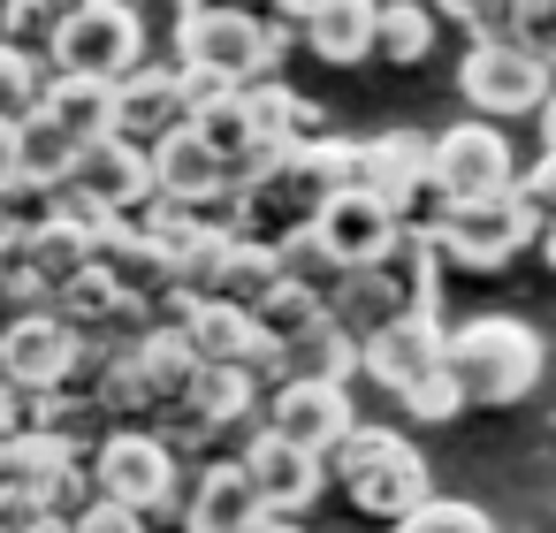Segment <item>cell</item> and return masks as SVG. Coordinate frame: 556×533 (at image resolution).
<instances>
[{"mask_svg":"<svg viewBox=\"0 0 556 533\" xmlns=\"http://www.w3.org/2000/svg\"><path fill=\"white\" fill-rule=\"evenodd\" d=\"M320 465H328V487H336L366 525H381V533H396L419 503H434V472H427L419 442H412L404 427H389V419H358Z\"/></svg>","mask_w":556,"mask_h":533,"instance_id":"obj_1","label":"cell"},{"mask_svg":"<svg viewBox=\"0 0 556 533\" xmlns=\"http://www.w3.org/2000/svg\"><path fill=\"white\" fill-rule=\"evenodd\" d=\"M442 366L465 381V396L480 411H503V404H526L548 373V343L533 320L518 313H465L450 320V343H442Z\"/></svg>","mask_w":556,"mask_h":533,"instance_id":"obj_2","label":"cell"},{"mask_svg":"<svg viewBox=\"0 0 556 533\" xmlns=\"http://www.w3.org/2000/svg\"><path fill=\"white\" fill-rule=\"evenodd\" d=\"M290 47H298L290 24H267V16H244V9L176 16V69H191V77H206V85H222V92L267 85Z\"/></svg>","mask_w":556,"mask_h":533,"instance_id":"obj_3","label":"cell"},{"mask_svg":"<svg viewBox=\"0 0 556 533\" xmlns=\"http://www.w3.org/2000/svg\"><path fill=\"white\" fill-rule=\"evenodd\" d=\"M92 487L123 510H138L153 533H176L184 525V495H191V472L184 457L153 434V427H108V442L92 449Z\"/></svg>","mask_w":556,"mask_h":533,"instance_id":"obj_4","label":"cell"},{"mask_svg":"<svg viewBox=\"0 0 556 533\" xmlns=\"http://www.w3.org/2000/svg\"><path fill=\"white\" fill-rule=\"evenodd\" d=\"M518 176H526V168H518V145H510V130H503V123L465 115V123L434 130V145H427V199H434V214L510 199V191H518Z\"/></svg>","mask_w":556,"mask_h":533,"instance_id":"obj_5","label":"cell"},{"mask_svg":"<svg viewBox=\"0 0 556 533\" xmlns=\"http://www.w3.org/2000/svg\"><path fill=\"white\" fill-rule=\"evenodd\" d=\"M146 16L130 9V0H85V9L54 31V77H92V85H123L130 69H146Z\"/></svg>","mask_w":556,"mask_h":533,"instance_id":"obj_6","label":"cell"},{"mask_svg":"<svg viewBox=\"0 0 556 533\" xmlns=\"http://www.w3.org/2000/svg\"><path fill=\"white\" fill-rule=\"evenodd\" d=\"M427 237H434L442 267L503 275L518 252H533V244H541V221H533V206L510 191V199H488V206H450V214H434V221H427Z\"/></svg>","mask_w":556,"mask_h":533,"instance_id":"obj_7","label":"cell"},{"mask_svg":"<svg viewBox=\"0 0 556 533\" xmlns=\"http://www.w3.org/2000/svg\"><path fill=\"white\" fill-rule=\"evenodd\" d=\"M457 92L480 123H518V115H541L548 92H556V69H541L526 47L510 39H472L465 62H457Z\"/></svg>","mask_w":556,"mask_h":533,"instance_id":"obj_8","label":"cell"},{"mask_svg":"<svg viewBox=\"0 0 556 533\" xmlns=\"http://www.w3.org/2000/svg\"><path fill=\"white\" fill-rule=\"evenodd\" d=\"M427 145L419 130H381V138H358L351 153V191L381 199L389 214H404V229H427L434 221V199H427Z\"/></svg>","mask_w":556,"mask_h":533,"instance_id":"obj_9","label":"cell"},{"mask_svg":"<svg viewBox=\"0 0 556 533\" xmlns=\"http://www.w3.org/2000/svg\"><path fill=\"white\" fill-rule=\"evenodd\" d=\"M237 465H244L252 495L267 503V518H305V510L328 495V465H320L313 449H298L290 434H275L267 419L237 442Z\"/></svg>","mask_w":556,"mask_h":533,"instance_id":"obj_10","label":"cell"},{"mask_svg":"<svg viewBox=\"0 0 556 533\" xmlns=\"http://www.w3.org/2000/svg\"><path fill=\"white\" fill-rule=\"evenodd\" d=\"M191 123V77L176 69V62H146V69H130L123 85H115V138H130V145H161V138H176Z\"/></svg>","mask_w":556,"mask_h":533,"instance_id":"obj_11","label":"cell"},{"mask_svg":"<svg viewBox=\"0 0 556 533\" xmlns=\"http://www.w3.org/2000/svg\"><path fill=\"white\" fill-rule=\"evenodd\" d=\"M267 427H275V434H290L298 449L328 457V449L358 427L351 381H275V389H267Z\"/></svg>","mask_w":556,"mask_h":533,"instance_id":"obj_12","label":"cell"},{"mask_svg":"<svg viewBox=\"0 0 556 533\" xmlns=\"http://www.w3.org/2000/svg\"><path fill=\"white\" fill-rule=\"evenodd\" d=\"M313 237L336 252V267L351 275V267H381V259H396L404 252V214H389L381 199H366V191H343V199H328L320 206V221H313Z\"/></svg>","mask_w":556,"mask_h":533,"instance_id":"obj_13","label":"cell"},{"mask_svg":"<svg viewBox=\"0 0 556 533\" xmlns=\"http://www.w3.org/2000/svg\"><path fill=\"white\" fill-rule=\"evenodd\" d=\"M0 351H9V381L16 389L54 396V389H70V373L85 358V335L70 320H54V313H24V320L0 328Z\"/></svg>","mask_w":556,"mask_h":533,"instance_id":"obj_14","label":"cell"},{"mask_svg":"<svg viewBox=\"0 0 556 533\" xmlns=\"http://www.w3.org/2000/svg\"><path fill=\"white\" fill-rule=\"evenodd\" d=\"M442 343H450V328H442L434 313H404V320H389L381 335H366V343H358V373H366L374 389L404 396L419 373H434V366H442Z\"/></svg>","mask_w":556,"mask_h":533,"instance_id":"obj_15","label":"cell"},{"mask_svg":"<svg viewBox=\"0 0 556 533\" xmlns=\"http://www.w3.org/2000/svg\"><path fill=\"white\" fill-rule=\"evenodd\" d=\"M267 503L252 495L244 465L237 457H214L191 472V495H184V525L176 533H267Z\"/></svg>","mask_w":556,"mask_h":533,"instance_id":"obj_16","label":"cell"},{"mask_svg":"<svg viewBox=\"0 0 556 533\" xmlns=\"http://www.w3.org/2000/svg\"><path fill=\"white\" fill-rule=\"evenodd\" d=\"M298 47L328 69H358L381 47V0H305L298 9Z\"/></svg>","mask_w":556,"mask_h":533,"instance_id":"obj_17","label":"cell"},{"mask_svg":"<svg viewBox=\"0 0 556 533\" xmlns=\"http://www.w3.org/2000/svg\"><path fill=\"white\" fill-rule=\"evenodd\" d=\"M70 191H85V199H100L108 214L138 221V214L153 206V153H146V145H130V138H100V145H85V153H77Z\"/></svg>","mask_w":556,"mask_h":533,"instance_id":"obj_18","label":"cell"},{"mask_svg":"<svg viewBox=\"0 0 556 533\" xmlns=\"http://www.w3.org/2000/svg\"><path fill=\"white\" fill-rule=\"evenodd\" d=\"M191 351H199V366H229V373H252V381H267L275 389V343L260 335V320L244 313V305H222V297H206L199 313H191Z\"/></svg>","mask_w":556,"mask_h":533,"instance_id":"obj_19","label":"cell"},{"mask_svg":"<svg viewBox=\"0 0 556 533\" xmlns=\"http://www.w3.org/2000/svg\"><path fill=\"white\" fill-rule=\"evenodd\" d=\"M222 191H237V183H229V161H222L191 123L153 145V199H168V206H214Z\"/></svg>","mask_w":556,"mask_h":533,"instance_id":"obj_20","label":"cell"},{"mask_svg":"<svg viewBox=\"0 0 556 533\" xmlns=\"http://www.w3.org/2000/svg\"><path fill=\"white\" fill-rule=\"evenodd\" d=\"M92 267L123 290V297H161L168 290V252L138 229V221H123V229H108L100 244H92Z\"/></svg>","mask_w":556,"mask_h":533,"instance_id":"obj_21","label":"cell"},{"mask_svg":"<svg viewBox=\"0 0 556 533\" xmlns=\"http://www.w3.org/2000/svg\"><path fill=\"white\" fill-rule=\"evenodd\" d=\"M70 145H100L115 138V85H92V77H54L47 107H39Z\"/></svg>","mask_w":556,"mask_h":533,"instance_id":"obj_22","label":"cell"},{"mask_svg":"<svg viewBox=\"0 0 556 533\" xmlns=\"http://www.w3.org/2000/svg\"><path fill=\"white\" fill-rule=\"evenodd\" d=\"M358 373V335L351 328H313L305 343L275 351V381H351Z\"/></svg>","mask_w":556,"mask_h":533,"instance_id":"obj_23","label":"cell"},{"mask_svg":"<svg viewBox=\"0 0 556 533\" xmlns=\"http://www.w3.org/2000/svg\"><path fill=\"white\" fill-rule=\"evenodd\" d=\"M434 9L427 0H381V47H374V62H389V69H419L427 54H434Z\"/></svg>","mask_w":556,"mask_h":533,"instance_id":"obj_24","label":"cell"},{"mask_svg":"<svg viewBox=\"0 0 556 533\" xmlns=\"http://www.w3.org/2000/svg\"><path fill=\"white\" fill-rule=\"evenodd\" d=\"M92 244H100V237H85V229H77V221H62V214H54L39 237H24V252H31V275H39L47 290L77 282V275L92 267Z\"/></svg>","mask_w":556,"mask_h":533,"instance_id":"obj_25","label":"cell"},{"mask_svg":"<svg viewBox=\"0 0 556 533\" xmlns=\"http://www.w3.org/2000/svg\"><path fill=\"white\" fill-rule=\"evenodd\" d=\"M54 92V62L24 54V47H0V123H31Z\"/></svg>","mask_w":556,"mask_h":533,"instance_id":"obj_26","label":"cell"},{"mask_svg":"<svg viewBox=\"0 0 556 533\" xmlns=\"http://www.w3.org/2000/svg\"><path fill=\"white\" fill-rule=\"evenodd\" d=\"M282 290V252L275 244H260V237H237V252H229V275H222V305H267Z\"/></svg>","mask_w":556,"mask_h":533,"instance_id":"obj_27","label":"cell"},{"mask_svg":"<svg viewBox=\"0 0 556 533\" xmlns=\"http://www.w3.org/2000/svg\"><path fill=\"white\" fill-rule=\"evenodd\" d=\"M252 320H260V335H267L275 351H290V343H305L313 328H328V297H320V290H298V282H282L267 305H252Z\"/></svg>","mask_w":556,"mask_h":533,"instance_id":"obj_28","label":"cell"},{"mask_svg":"<svg viewBox=\"0 0 556 533\" xmlns=\"http://www.w3.org/2000/svg\"><path fill=\"white\" fill-rule=\"evenodd\" d=\"M70 24L62 0H0V47H24V54H54V31Z\"/></svg>","mask_w":556,"mask_h":533,"instance_id":"obj_29","label":"cell"},{"mask_svg":"<svg viewBox=\"0 0 556 533\" xmlns=\"http://www.w3.org/2000/svg\"><path fill=\"white\" fill-rule=\"evenodd\" d=\"M77 153H85V145H70V138H62L47 115H31V123H24V176H31V183H47V191H70V176H77Z\"/></svg>","mask_w":556,"mask_h":533,"instance_id":"obj_30","label":"cell"},{"mask_svg":"<svg viewBox=\"0 0 556 533\" xmlns=\"http://www.w3.org/2000/svg\"><path fill=\"white\" fill-rule=\"evenodd\" d=\"M396 411H404L412 427H450L457 411H472V396H465V381H457L450 366H434V373H419V381L396 396Z\"/></svg>","mask_w":556,"mask_h":533,"instance_id":"obj_31","label":"cell"},{"mask_svg":"<svg viewBox=\"0 0 556 533\" xmlns=\"http://www.w3.org/2000/svg\"><path fill=\"white\" fill-rule=\"evenodd\" d=\"M275 252H282V282H298V290H320V297H328V290L343 282L336 252H328L313 229H298V237H290V244H275Z\"/></svg>","mask_w":556,"mask_h":533,"instance_id":"obj_32","label":"cell"},{"mask_svg":"<svg viewBox=\"0 0 556 533\" xmlns=\"http://www.w3.org/2000/svg\"><path fill=\"white\" fill-rule=\"evenodd\" d=\"M396 533H495V518L480 510V503H457V495H434V503H419Z\"/></svg>","mask_w":556,"mask_h":533,"instance_id":"obj_33","label":"cell"},{"mask_svg":"<svg viewBox=\"0 0 556 533\" xmlns=\"http://www.w3.org/2000/svg\"><path fill=\"white\" fill-rule=\"evenodd\" d=\"M54 206H62V191H47V183H9L0 191V229H16V237H39L47 221H54Z\"/></svg>","mask_w":556,"mask_h":533,"instance_id":"obj_34","label":"cell"},{"mask_svg":"<svg viewBox=\"0 0 556 533\" xmlns=\"http://www.w3.org/2000/svg\"><path fill=\"white\" fill-rule=\"evenodd\" d=\"M427 9H434L442 24L472 31V39H503V31H510V16H518V0H427Z\"/></svg>","mask_w":556,"mask_h":533,"instance_id":"obj_35","label":"cell"},{"mask_svg":"<svg viewBox=\"0 0 556 533\" xmlns=\"http://www.w3.org/2000/svg\"><path fill=\"white\" fill-rule=\"evenodd\" d=\"M510 47H526L541 69H556V0H518V16H510V31H503Z\"/></svg>","mask_w":556,"mask_h":533,"instance_id":"obj_36","label":"cell"},{"mask_svg":"<svg viewBox=\"0 0 556 533\" xmlns=\"http://www.w3.org/2000/svg\"><path fill=\"white\" fill-rule=\"evenodd\" d=\"M47 525H54V510H47L39 487H9V495H0V533H47Z\"/></svg>","mask_w":556,"mask_h":533,"instance_id":"obj_37","label":"cell"},{"mask_svg":"<svg viewBox=\"0 0 556 533\" xmlns=\"http://www.w3.org/2000/svg\"><path fill=\"white\" fill-rule=\"evenodd\" d=\"M518 199L533 206V221H541V229L556 221V153H541V161H526V176H518Z\"/></svg>","mask_w":556,"mask_h":533,"instance_id":"obj_38","label":"cell"},{"mask_svg":"<svg viewBox=\"0 0 556 533\" xmlns=\"http://www.w3.org/2000/svg\"><path fill=\"white\" fill-rule=\"evenodd\" d=\"M70 533H153V525H146L138 510H123V503L100 495V503H85V510L70 518Z\"/></svg>","mask_w":556,"mask_h":533,"instance_id":"obj_39","label":"cell"},{"mask_svg":"<svg viewBox=\"0 0 556 533\" xmlns=\"http://www.w3.org/2000/svg\"><path fill=\"white\" fill-rule=\"evenodd\" d=\"M199 9H244V16H267V24H290L298 31L305 0H176V16H199Z\"/></svg>","mask_w":556,"mask_h":533,"instance_id":"obj_40","label":"cell"},{"mask_svg":"<svg viewBox=\"0 0 556 533\" xmlns=\"http://www.w3.org/2000/svg\"><path fill=\"white\" fill-rule=\"evenodd\" d=\"M24 183V123H0V191Z\"/></svg>","mask_w":556,"mask_h":533,"instance_id":"obj_41","label":"cell"},{"mask_svg":"<svg viewBox=\"0 0 556 533\" xmlns=\"http://www.w3.org/2000/svg\"><path fill=\"white\" fill-rule=\"evenodd\" d=\"M541 153H556V92H548V107H541Z\"/></svg>","mask_w":556,"mask_h":533,"instance_id":"obj_42","label":"cell"},{"mask_svg":"<svg viewBox=\"0 0 556 533\" xmlns=\"http://www.w3.org/2000/svg\"><path fill=\"white\" fill-rule=\"evenodd\" d=\"M533 252H541V267H548V275H556V221H548V229H541V244H533Z\"/></svg>","mask_w":556,"mask_h":533,"instance_id":"obj_43","label":"cell"},{"mask_svg":"<svg viewBox=\"0 0 556 533\" xmlns=\"http://www.w3.org/2000/svg\"><path fill=\"white\" fill-rule=\"evenodd\" d=\"M267 533H305V525H298V518H275V525H267Z\"/></svg>","mask_w":556,"mask_h":533,"instance_id":"obj_44","label":"cell"},{"mask_svg":"<svg viewBox=\"0 0 556 533\" xmlns=\"http://www.w3.org/2000/svg\"><path fill=\"white\" fill-rule=\"evenodd\" d=\"M0 389H9V351H0Z\"/></svg>","mask_w":556,"mask_h":533,"instance_id":"obj_45","label":"cell"}]
</instances>
